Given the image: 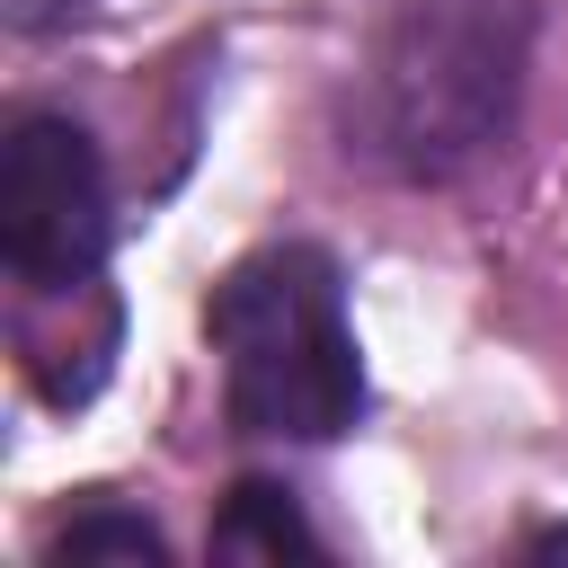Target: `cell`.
Listing matches in <instances>:
<instances>
[{
  "instance_id": "obj_1",
  "label": "cell",
  "mask_w": 568,
  "mask_h": 568,
  "mask_svg": "<svg viewBox=\"0 0 568 568\" xmlns=\"http://www.w3.org/2000/svg\"><path fill=\"white\" fill-rule=\"evenodd\" d=\"M524 71L532 0H373L346 80V160L444 186L515 133Z\"/></svg>"
},
{
  "instance_id": "obj_2",
  "label": "cell",
  "mask_w": 568,
  "mask_h": 568,
  "mask_svg": "<svg viewBox=\"0 0 568 568\" xmlns=\"http://www.w3.org/2000/svg\"><path fill=\"white\" fill-rule=\"evenodd\" d=\"M213 355H222V408L240 435L328 444L364 417V355L346 328L337 257L311 240H275L240 257L213 284Z\"/></svg>"
},
{
  "instance_id": "obj_3",
  "label": "cell",
  "mask_w": 568,
  "mask_h": 568,
  "mask_svg": "<svg viewBox=\"0 0 568 568\" xmlns=\"http://www.w3.org/2000/svg\"><path fill=\"white\" fill-rule=\"evenodd\" d=\"M106 160L71 115H18L0 151V257L27 293H80L106 266Z\"/></svg>"
},
{
  "instance_id": "obj_4",
  "label": "cell",
  "mask_w": 568,
  "mask_h": 568,
  "mask_svg": "<svg viewBox=\"0 0 568 568\" xmlns=\"http://www.w3.org/2000/svg\"><path fill=\"white\" fill-rule=\"evenodd\" d=\"M213 550L222 559H320V541H311V524L293 515V497L284 488H266V479H240L231 488V506H222V524H213Z\"/></svg>"
},
{
  "instance_id": "obj_5",
  "label": "cell",
  "mask_w": 568,
  "mask_h": 568,
  "mask_svg": "<svg viewBox=\"0 0 568 568\" xmlns=\"http://www.w3.org/2000/svg\"><path fill=\"white\" fill-rule=\"evenodd\" d=\"M53 559L71 568V559H160V532L142 524V515H115V506H89V515H71L62 532H53Z\"/></svg>"
},
{
  "instance_id": "obj_6",
  "label": "cell",
  "mask_w": 568,
  "mask_h": 568,
  "mask_svg": "<svg viewBox=\"0 0 568 568\" xmlns=\"http://www.w3.org/2000/svg\"><path fill=\"white\" fill-rule=\"evenodd\" d=\"M71 18H89V0H9V27H18V36H53V27H71Z\"/></svg>"
},
{
  "instance_id": "obj_7",
  "label": "cell",
  "mask_w": 568,
  "mask_h": 568,
  "mask_svg": "<svg viewBox=\"0 0 568 568\" xmlns=\"http://www.w3.org/2000/svg\"><path fill=\"white\" fill-rule=\"evenodd\" d=\"M532 550H568V532H541V541H532Z\"/></svg>"
}]
</instances>
